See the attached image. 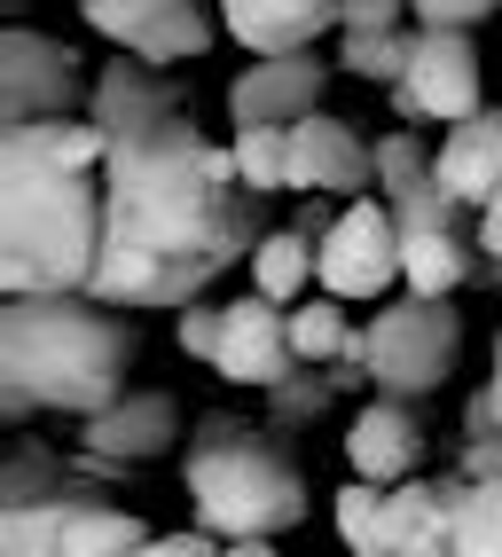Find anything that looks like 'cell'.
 <instances>
[{"instance_id": "obj_26", "label": "cell", "mask_w": 502, "mask_h": 557, "mask_svg": "<svg viewBox=\"0 0 502 557\" xmlns=\"http://www.w3.org/2000/svg\"><path fill=\"white\" fill-rule=\"evenodd\" d=\"M455 557H502V479L455 487Z\"/></svg>"}, {"instance_id": "obj_9", "label": "cell", "mask_w": 502, "mask_h": 557, "mask_svg": "<svg viewBox=\"0 0 502 557\" xmlns=\"http://www.w3.org/2000/svg\"><path fill=\"white\" fill-rule=\"evenodd\" d=\"M79 16L102 32L111 48H126V55H141V63H197L204 48H212V24L197 0H79Z\"/></svg>"}, {"instance_id": "obj_32", "label": "cell", "mask_w": 502, "mask_h": 557, "mask_svg": "<svg viewBox=\"0 0 502 557\" xmlns=\"http://www.w3.org/2000/svg\"><path fill=\"white\" fill-rule=\"evenodd\" d=\"M487 432H502V338H494V377H487V393H472V408H463V440H487Z\"/></svg>"}, {"instance_id": "obj_31", "label": "cell", "mask_w": 502, "mask_h": 557, "mask_svg": "<svg viewBox=\"0 0 502 557\" xmlns=\"http://www.w3.org/2000/svg\"><path fill=\"white\" fill-rule=\"evenodd\" d=\"M173 346L197 354V361H212V354H221V307L189 299V307H181V322H173Z\"/></svg>"}, {"instance_id": "obj_28", "label": "cell", "mask_w": 502, "mask_h": 557, "mask_svg": "<svg viewBox=\"0 0 502 557\" xmlns=\"http://www.w3.org/2000/svg\"><path fill=\"white\" fill-rule=\"evenodd\" d=\"M432 150H440V141H416L409 126L377 134V197H409V189H424V181H440Z\"/></svg>"}, {"instance_id": "obj_19", "label": "cell", "mask_w": 502, "mask_h": 557, "mask_svg": "<svg viewBox=\"0 0 502 557\" xmlns=\"http://www.w3.org/2000/svg\"><path fill=\"white\" fill-rule=\"evenodd\" d=\"M455 479H401L385 487V518H392V557H455Z\"/></svg>"}, {"instance_id": "obj_17", "label": "cell", "mask_w": 502, "mask_h": 557, "mask_svg": "<svg viewBox=\"0 0 502 557\" xmlns=\"http://www.w3.org/2000/svg\"><path fill=\"white\" fill-rule=\"evenodd\" d=\"M221 24L243 55H299L338 24V0H221Z\"/></svg>"}, {"instance_id": "obj_15", "label": "cell", "mask_w": 502, "mask_h": 557, "mask_svg": "<svg viewBox=\"0 0 502 557\" xmlns=\"http://www.w3.org/2000/svg\"><path fill=\"white\" fill-rule=\"evenodd\" d=\"M165 110H189V79H165V63H141V55H111L95 71V87H87V119L102 134H126V126H150L165 119Z\"/></svg>"}, {"instance_id": "obj_3", "label": "cell", "mask_w": 502, "mask_h": 557, "mask_svg": "<svg viewBox=\"0 0 502 557\" xmlns=\"http://www.w3.org/2000/svg\"><path fill=\"white\" fill-rule=\"evenodd\" d=\"M102 259V173L0 141V299L87 290Z\"/></svg>"}, {"instance_id": "obj_34", "label": "cell", "mask_w": 502, "mask_h": 557, "mask_svg": "<svg viewBox=\"0 0 502 557\" xmlns=\"http://www.w3.org/2000/svg\"><path fill=\"white\" fill-rule=\"evenodd\" d=\"M401 16H409V0H338V32H385Z\"/></svg>"}, {"instance_id": "obj_21", "label": "cell", "mask_w": 502, "mask_h": 557, "mask_svg": "<svg viewBox=\"0 0 502 557\" xmlns=\"http://www.w3.org/2000/svg\"><path fill=\"white\" fill-rule=\"evenodd\" d=\"M401 283L416 299H455L472 283V251L455 228H401Z\"/></svg>"}, {"instance_id": "obj_13", "label": "cell", "mask_w": 502, "mask_h": 557, "mask_svg": "<svg viewBox=\"0 0 502 557\" xmlns=\"http://www.w3.org/2000/svg\"><path fill=\"white\" fill-rule=\"evenodd\" d=\"M322 87H330V71H322L314 48H299V55H251L228 79V119L236 126H299L306 110H322Z\"/></svg>"}, {"instance_id": "obj_20", "label": "cell", "mask_w": 502, "mask_h": 557, "mask_svg": "<svg viewBox=\"0 0 502 557\" xmlns=\"http://www.w3.org/2000/svg\"><path fill=\"white\" fill-rule=\"evenodd\" d=\"M322 283V236L314 228H275V236H260L251 244V290H267L275 307H299L306 290Z\"/></svg>"}, {"instance_id": "obj_33", "label": "cell", "mask_w": 502, "mask_h": 557, "mask_svg": "<svg viewBox=\"0 0 502 557\" xmlns=\"http://www.w3.org/2000/svg\"><path fill=\"white\" fill-rule=\"evenodd\" d=\"M221 549H228V542L212 534V527H189V534H150L134 557H221Z\"/></svg>"}, {"instance_id": "obj_7", "label": "cell", "mask_w": 502, "mask_h": 557, "mask_svg": "<svg viewBox=\"0 0 502 557\" xmlns=\"http://www.w3.org/2000/svg\"><path fill=\"white\" fill-rule=\"evenodd\" d=\"M392 283H401V220L377 189L346 197V212L322 228V290L330 299H385Z\"/></svg>"}, {"instance_id": "obj_10", "label": "cell", "mask_w": 502, "mask_h": 557, "mask_svg": "<svg viewBox=\"0 0 502 557\" xmlns=\"http://www.w3.org/2000/svg\"><path fill=\"white\" fill-rule=\"evenodd\" d=\"M392 102H401V119H432V126H463L472 110H487L472 32H424L416 24V55L401 71V87H392Z\"/></svg>"}, {"instance_id": "obj_4", "label": "cell", "mask_w": 502, "mask_h": 557, "mask_svg": "<svg viewBox=\"0 0 502 557\" xmlns=\"http://www.w3.org/2000/svg\"><path fill=\"white\" fill-rule=\"evenodd\" d=\"M189 503L197 527H212L221 542L243 534H291L306 518V471L283 448V432H251L243 417H204L189 440Z\"/></svg>"}, {"instance_id": "obj_22", "label": "cell", "mask_w": 502, "mask_h": 557, "mask_svg": "<svg viewBox=\"0 0 502 557\" xmlns=\"http://www.w3.org/2000/svg\"><path fill=\"white\" fill-rule=\"evenodd\" d=\"M291 354L306 369H362V330L346 322V299H299L291 307Z\"/></svg>"}, {"instance_id": "obj_12", "label": "cell", "mask_w": 502, "mask_h": 557, "mask_svg": "<svg viewBox=\"0 0 502 557\" xmlns=\"http://www.w3.org/2000/svg\"><path fill=\"white\" fill-rule=\"evenodd\" d=\"M291 189L299 197H369L377 189V141H362V126L306 110L291 126Z\"/></svg>"}, {"instance_id": "obj_18", "label": "cell", "mask_w": 502, "mask_h": 557, "mask_svg": "<svg viewBox=\"0 0 502 557\" xmlns=\"http://www.w3.org/2000/svg\"><path fill=\"white\" fill-rule=\"evenodd\" d=\"M432 165H440V189L479 212L502 189V110H472L463 126H440Z\"/></svg>"}, {"instance_id": "obj_2", "label": "cell", "mask_w": 502, "mask_h": 557, "mask_svg": "<svg viewBox=\"0 0 502 557\" xmlns=\"http://www.w3.org/2000/svg\"><path fill=\"white\" fill-rule=\"evenodd\" d=\"M141 338L126 307L95 290H40V299H0V417L24 424L40 408L95 417L126 393Z\"/></svg>"}, {"instance_id": "obj_8", "label": "cell", "mask_w": 502, "mask_h": 557, "mask_svg": "<svg viewBox=\"0 0 502 557\" xmlns=\"http://www.w3.org/2000/svg\"><path fill=\"white\" fill-rule=\"evenodd\" d=\"M87 87H95V71L71 55L63 40H48V32H32V24L0 32V126L63 119Z\"/></svg>"}, {"instance_id": "obj_35", "label": "cell", "mask_w": 502, "mask_h": 557, "mask_svg": "<svg viewBox=\"0 0 502 557\" xmlns=\"http://www.w3.org/2000/svg\"><path fill=\"white\" fill-rule=\"evenodd\" d=\"M463 479H502V432H487V440H463V463H455Z\"/></svg>"}, {"instance_id": "obj_6", "label": "cell", "mask_w": 502, "mask_h": 557, "mask_svg": "<svg viewBox=\"0 0 502 557\" xmlns=\"http://www.w3.org/2000/svg\"><path fill=\"white\" fill-rule=\"evenodd\" d=\"M455 361H463V314L448 299H416L409 290V299L377 307L369 330H362V377L377 393L416 400V393H432Z\"/></svg>"}, {"instance_id": "obj_37", "label": "cell", "mask_w": 502, "mask_h": 557, "mask_svg": "<svg viewBox=\"0 0 502 557\" xmlns=\"http://www.w3.org/2000/svg\"><path fill=\"white\" fill-rule=\"evenodd\" d=\"M221 557H275V534H243V542H228Z\"/></svg>"}, {"instance_id": "obj_29", "label": "cell", "mask_w": 502, "mask_h": 557, "mask_svg": "<svg viewBox=\"0 0 502 557\" xmlns=\"http://www.w3.org/2000/svg\"><path fill=\"white\" fill-rule=\"evenodd\" d=\"M338 400V385H330V369H291V377L275 385V424L291 432V424H306V417H322V408Z\"/></svg>"}, {"instance_id": "obj_30", "label": "cell", "mask_w": 502, "mask_h": 557, "mask_svg": "<svg viewBox=\"0 0 502 557\" xmlns=\"http://www.w3.org/2000/svg\"><path fill=\"white\" fill-rule=\"evenodd\" d=\"M502 9V0H409V16L424 24V32H472V24H487Z\"/></svg>"}, {"instance_id": "obj_24", "label": "cell", "mask_w": 502, "mask_h": 557, "mask_svg": "<svg viewBox=\"0 0 502 557\" xmlns=\"http://www.w3.org/2000/svg\"><path fill=\"white\" fill-rule=\"evenodd\" d=\"M228 150H236V173H243L251 197L291 189V126H236Z\"/></svg>"}, {"instance_id": "obj_11", "label": "cell", "mask_w": 502, "mask_h": 557, "mask_svg": "<svg viewBox=\"0 0 502 557\" xmlns=\"http://www.w3.org/2000/svg\"><path fill=\"white\" fill-rule=\"evenodd\" d=\"M228 385H251V393H275L291 369H306L291 354V307H275L267 290H243V299L221 307V354H212Z\"/></svg>"}, {"instance_id": "obj_16", "label": "cell", "mask_w": 502, "mask_h": 557, "mask_svg": "<svg viewBox=\"0 0 502 557\" xmlns=\"http://www.w3.org/2000/svg\"><path fill=\"white\" fill-rule=\"evenodd\" d=\"M416 456H424V424H416V408H409L401 393L369 400L362 417L346 424V471H353V479L401 487V479H416Z\"/></svg>"}, {"instance_id": "obj_5", "label": "cell", "mask_w": 502, "mask_h": 557, "mask_svg": "<svg viewBox=\"0 0 502 557\" xmlns=\"http://www.w3.org/2000/svg\"><path fill=\"white\" fill-rule=\"evenodd\" d=\"M102 479H118V471L102 456H87V471L71 487H55L40 503H9L0 510V557H134L150 542V527L126 503L102 495Z\"/></svg>"}, {"instance_id": "obj_27", "label": "cell", "mask_w": 502, "mask_h": 557, "mask_svg": "<svg viewBox=\"0 0 502 557\" xmlns=\"http://www.w3.org/2000/svg\"><path fill=\"white\" fill-rule=\"evenodd\" d=\"M87 471V456L79 463H63L55 448H40V440H24V448L0 463V510L9 503H40V495H55V487H71V479Z\"/></svg>"}, {"instance_id": "obj_14", "label": "cell", "mask_w": 502, "mask_h": 557, "mask_svg": "<svg viewBox=\"0 0 502 557\" xmlns=\"http://www.w3.org/2000/svg\"><path fill=\"white\" fill-rule=\"evenodd\" d=\"M173 440H181V400H173V393H118L111 408L79 417V448L102 456L111 471H134V463H150V456H173Z\"/></svg>"}, {"instance_id": "obj_36", "label": "cell", "mask_w": 502, "mask_h": 557, "mask_svg": "<svg viewBox=\"0 0 502 557\" xmlns=\"http://www.w3.org/2000/svg\"><path fill=\"white\" fill-rule=\"evenodd\" d=\"M479 251H487L494 268H502V189H494V197L479 205Z\"/></svg>"}, {"instance_id": "obj_25", "label": "cell", "mask_w": 502, "mask_h": 557, "mask_svg": "<svg viewBox=\"0 0 502 557\" xmlns=\"http://www.w3.org/2000/svg\"><path fill=\"white\" fill-rule=\"evenodd\" d=\"M409 55H416V32H401V24H385V32H346V40H338V63L353 71V79H369V87H401Z\"/></svg>"}, {"instance_id": "obj_23", "label": "cell", "mask_w": 502, "mask_h": 557, "mask_svg": "<svg viewBox=\"0 0 502 557\" xmlns=\"http://www.w3.org/2000/svg\"><path fill=\"white\" fill-rule=\"evenodd\" d=\"M338 542H346V557H392V518H385L377 479H346L338 487Z\"/></svg>"}, {"instance_id": "obj_1", "label": "cell", "mask_w": 502, "mask_h": 557, "mask_svg": "<svg viewBox=\"0 0 502 557\" xmlns=\"http://www.w3.org/2000/svg\"><path fill=\"white\" fill-rule=\"evenodd\" d=\"M260 244V205H251L236 150L197 134V110H165L150 126L111 134L102 158V259L95 299L126 314L204 299L236 259Z\"/></svg>"}]
</instances>
